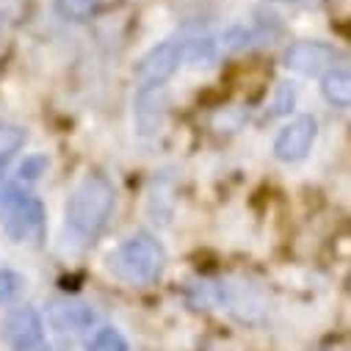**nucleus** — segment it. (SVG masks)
Returning <instances> with one entry per match:
<instances>
[{"label": "nucleus", "instance_id": "obj_1", "mask_svg": "<svg viewBox=\"0 0 351 351\" xmlns=\"http://www.w3.org/2000/svg\"><path fill=\"white\" fill-rule=\"evenodd\" d=\"M117 205V191L103 174H86L69 191L64 224L77 241H97Z\"/></svg>", "mask_w": 351, "mask_h": 351}, {"label": "nucleus", "instance_id": "obj_2", "mask_svg": "<svg viewBox=\"0 0 351 351\" xmlns=\"http://www.w3.org/2000/svg\"><path fill=\"white\" fill-rule=\"evenodd\" d=\"M166 252L158 238L138 232L108 254V271L125 285H152L160 280Z\"/></svg>", "mask_w": 351, "mask_h": 351}, {"label": "nucleus", "instance_id": "obj_3", "mask_svg": "<svg viewBox=\"0 0 351 351\" xmlns=\"http://www.w3.org/2000/svg\"><path fill=\"white\" fill-rule=\"evenodd\" d=\"M6 235L14 243H39L45 238V208L31 194L9 191L6 199Z\"/></svg>", "mask_w": 351, "mask_h": 351}, {"label": "nucleus", "instance_id": "obj_4", "mask_svg": "<svg viewBox=\"0 0 351 351\" xmlns=\"http://www.w3.org/2000/svg\"><path fill=\"white\" fill-rule=\"evenodd\" d=\"M12 351H45V321L34 307H14L0 326Z\"/></svg>", "mask_w": 351, "mask_h": 351}, {"label": "nucleus", "instance_id": "obj_5", "mask_svg": "<svg viewBox=\"0 0 351 351\" xmlns=\"http://www.w3.org/2000/svg\"><path fill=\"white\" fill-rule=\"evenodd\" d=\"M183 64V42H160L155 45L136 66V77L141 80L144 89H155V86H163L174 72Z\"/></svg>", "mask_w": 351, "mask_h": 351}, {"label": "nucleus", "instance_id": "obj_6", "mask_svg": "<svg viewBox=\"0 0 351 351\" xmlns=\"http://www.w3.org/2000/svg\"><path fill=\"white\" fill-rule=\"evenodd\" d=\"M318 138V122L313 117H296L293 122H288L277 138H274V155L285 163H296L302 158H307V152L313 149Z\"/></svg>", "mask_w": 351, "mask_h": 351}, {"label": "nucleus", "instance_id": "obj_7", "mask_svg": "<svg viewBox=\"0 0 351 351\" xmlns=\"http://www.w3.org/2000/svg\"><path fill=\"white\" fill-rule=\"evenodd\" d=\"M335 47L324 42H296L285 53V66L299 75H321L335 66Z\"/></svg>", "mask_w": 351, "mask_h": 351}, {"label": "nucleus", "instance_id": "obj_8", "mask_svg": "<svg viewBox=\"0 0 351 351\" xmlns=\"http://www.w3.org/2000/svg\"><path fill=\"white\" fill-rule=\"evenodd\" d=\"M50 321L61 332H77L95 321V310L80 302H56L50 310Z\"/></svg>", "mask_w": 351, "mask_h": 351}, {"label": "nucleus", "instance_id": "obj_9", "mask_svg": "<svg viewBox=\"0 0 351 351\" xmlns=\"http://www.w3.org/2000/svg\"><path fill=\"white\" fill-rule=\"evenodd\" d=\"M321 92H324L329 106L348 108L351 106V75H348V69L346 66H332L329 72H324Z\"/></svg>", "mask_w": 351, "mask_h": 351}, {"label": "nucleus", "instance_id": "obj_10", "mask_svg": "<svg viewBox=\"0 0 351 351\" xmlns=\"http://www.w3.org/2000/svg\"><path fill=\"white\" fill-rule=\"evenodd\" d=\"M103 0H56V12L69 23H86L97 14Z\"/></svg>", "mask_w": 351, "mask_h": 351}, {"label": "nucleus", "instance_id": "obj_11", "mask_svg": "<svg viewBox=\"0 0 351 351\" xmlns=\"http://www.w3.org/2000/svg\"><path fill=\"white\" fill-rule=\"evenodd\" d=\"M86 351H128V340H125L117 329L106 326V329H100V332L89 340Z\"/></svg>", "mask_w": 351, "mask_h": 351}, {"label": "nucleus", "instance_id": "obj_12", "mask_svg": "<svg viewBox=\"0 0 351 351\" xmlns=\"http://www.w3.org/2000/svg\"><path fill=\"white\" fill-rule=\"evenodd\" d=\"M25 138L28 136H25L23 128H17V125H0V160L14 155V152H20Z\"/></svg>", "mask_w": 351, "mask_h": 351}, {"label": "nucleus", "instance_id": "obj_13", "mask_svg": "<svg viewBox=\"0 0 351 351\" xmlns=\"http://www.w3.org/2000/svg\"><path fill=\"white\" fill-rule=\"evenodd\" d=\"M23 285H25V280L17 271H12V269L0 271V304H9L12 299H17Z\"/></svg>", "mask_w": 351, "mask_h": 351}, {"label": "nucleus", "instance_id": "obj_14", "mask_svg": "<svg viewBox=\"0 0 351 351\" xmlns=\"http://www.w3.org/2000/svg\"><path fill=\"white\" fill-rule=\"evenodd\" d=\"M47 166V160L45 158H31V160H25L23 163V169H20V178L23 180H34V178H39V171Z\"/></svg>", "mask_w": 351, "mask_h": 351}, {"label": "nucleus", "instance_id": "obj_15", "mask_svg": "<svg viewBox=\"0 0 351 351\" xmlns=\"http://www.w3.org/2000/svg\"><path fill=\"white\" fill-rule=\"evenodd\" d=\"M271 3H296V0H271Z\"/></svg>", "mask_w": 351, "mask_h": 351}, {"label": "nucleus", "instance_id": "obj_16", "mask_svg": "<svg viewBox=\"0 0 351 351\" xmlns=\"http://www.w3.org/2000/svg\"><path fill=\"white\" fill-rule=\"evenodd\" d=\"M0 183H3V160H0Z\"/></svg>", "mask_w": 351, "mask_h": 351}]
</instances>
